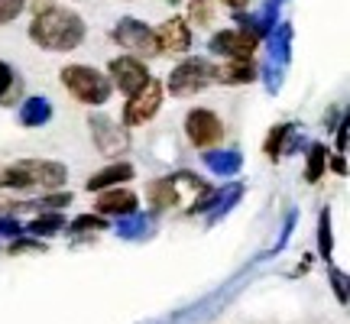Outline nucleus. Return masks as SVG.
Wrapping results in <instances>:
<instances>
[{"label":"nucleus","mask_w":350,"mask_h":324,"mask_svg":"<svg viewBox=\"0 0 350 324\" xmlns=\"http://www.w3.org/2000/svg\"><path fill=\"white\" fill-rule=\"evenodd\" d=\"M29 36L42 49L68 52V49H75V46H81V39H85V20L72 10L46 3V10H39L33 26H29Z\"/></svg>","instance_id":"nucleus-1"},{"label":"nucleus","mask_w":350,"mask_h":324,"mask_svg":"<svg viewBox=\"0 0 350 324\" xmlns=\"http://www.w3.org/2000/svg\"><path fill=\"white\" fill-rule=\"evenodd\" d=\"M65 182V165L49 159H23L0 169V185L10 188H59Z\"/></svg>","instance_id":"nucleus-2"},{"label":"nucleus","mask_w":350,"mask_h":324,"mask_svg":"<svg viewBox=\"0 0 350 324\" xmlns=\"http://www.w3.org/2000/svg\"><path fill=\"white\" fill-rule=\"evenodd\" d=\"M62 85L75 94L81 104L88 107H98V104H107L111 98V78L100 75L98 68H91V65H68L62 72Z\"/></svg>","instance_id":"nucleus-3"},{"label":"nucleus","mask_w":350,"mask_h":324,"mask_svg":"<svg viewBox=\"0 0 350 324\" xmlns=\"http://www.w3.org/2000/svg\"><path fill=\"white\" fill-rule=\"evenodd\" d=\"M214 78V68L204 59H188V62L175 65L172 75H169V91L175 98H188V94H198L201 87H208Z\"/></svg>","instance_id":"nucleus-4"},{"label":"nucleus","mask_w":350,"mask_h":324,"mask_svg":"<svg viewBox=\"0 0 350 324\" xmlns=\"http://www.w3.org/2000/svg\"><path fill=\"white\" fill-rule=\"evenodd\" d=\"M185 133L198 150H211V146H217L224 139V124H221L217 113L204 111V107H195L185 117Z\"/></svg>","instance_id":"nucleus-5"},{"label":"nucleus","mask_w":350,"mask_h":324,"mask_svg":"<svg viewBox=\"0 0 350 324\" xmlns=\"http://www.w3.org/2000/svg\"><path fill=\"white\" fill-rule=\"evenodd\" d=\"M159 104H163V85L152 81V78H146V85L139 87L137 94H130V104L124 107V124L126 126L146 124L152 113L159 111Z\"/></svg>","instance_id":"nucleus-6"},{"label":"nucleus","mask_w":350,"mask_h":324,"mask_svg":"<svg viewBox=\"0 0 350 324\" xmlns=\"http://www.w3.org/2000/svg\"><path fill=\"white\" fill-rule=\"evenodd\" d=\"M113 39L124 46V49L137 52V55H159L156 52V33L146 23H139L133 16H124L120 23L113 26Z\"/></svg>","instance_id":"nucleus-7"},{"label":"nucleus","mask_w":350,"mask_h":324,"mask_svg":"<svg viewBox=\"0 0 350 324\" xmlns=\"http://www.w3.org/2000/svg\"><path fill=\"white\" fill-rule=\"evenodd\" d=\"M256 46H260V36L250 29H224L211 39V52L227 59H253Z\"/></svg>","instance_id":"nucleus-8"},{"label":"nucleus","mask_w":350,"mask_h":324,"mask_svg":"<svg viewBox=\"0 0 350 324\" xmlns=\"http://www.w3.org/2000/svg\"><path fill=\"white\" fill-rule=\"evenodd\" d=\"M111 85H117L124 94H137L139 87L146 85V68H143V62L139 59H130V55H124V59H113L111 62Z\"/></svg>","instance_id":"nucleus-9"},{"label":"nucleus","mask_w":350,"mask_h":324,"mask_svg":"<svg viewBox=\"0 0 350 324\" xmlns=\"http://www.w3.org/2000/svg\"><path fill=\"white\" fill-rule=\"evenodd\" d=\"M91 130H94V143H98L100 152H107V156H117V152L126 150V130L113 124L111 117H104V113H94L91 117Z\"/></svg>","instance_id":"nucleus-10"},{"label":"nucleus","mask_w":350,"mask_h":324,"mask_svg":"<svg viewBox=\"0 0 350 324\" xmlns=\"http://www.w3.org/2000/svg\"><path fill=\"white\" fill-rule=\"evenodd\" d=\"M191 46V33L182 20H165L156 33V52L159 55H182Z\"/></svg>","instance_id":"nucleus-11"},{"label":"nucleus","mask_w":350,"mask_h":324,"mask_svg":"<svg viewBox=\"0 0 350 324\" xmlns=\"http://www.w3.org/2000/svg\"><path fill=\"white\" fill-rule=\"evenodd\" d=\"M305 143H301V137L295 133V126H273V133H269V139H266V156L269 159H279V156H288L292 150H301Z\"/></svg>","instance_id":"nucleus-12"},{"label":"nucleus","mask_w":350,"mask_h":324,"mask_svg":"<svg viewBox=\"0 0 350 324\" xmlns=\"http://www.w3.org/2000/svg\"><path fill=\"white\" fill-rule=\"evenodd\" d=\"M98 214H133L137 211V195L133 191H126V188H113V191H104L98 195Z\"/></svg>","instance_id":"nucleus-13"},{"label":"nucleus","mask_w":350,"mask_h":324,"mask_svg":"<svg viewBox=\"0 0 350 324\" xmlns=\"http://www.w3.org/2000/svg\"><path fill=\"white\" fill-rule=\"evenodd\" d=\"M126 178H133V165L130 162H113L107 169H100L88 178V191H104V188H113L117 182H126Z\"/></svg>","instance_id":"nucleus-14"},{"label":"nucleus","mask_w":350,"mask_h":324,"mask_svg":"<svg viewBox=\"0 0 350 324\" xmlns=\"http://www.w3.org/2000/svg\"><path fill=\"white\" fill-rule=\"evenodd\" d=\"M204 165H208V172L221 175V178H230V175H237L243 169V156L237 150H217V152H208L204 156Z\"/></svg>","instance_id":"nucleus-15"},{"label":"nucleus","mask_w":350,"mask_h":324,"mask_svg":"<svg viewBox=\"0 0 350 324\" xmlns=\"http://www.w3.org/2000/svg\"><path fill=\"white\" fill-rule=\"evenodd\" d=\"M214 78L227 81V85H247V81L256 78V65H253V59H227V65L217 68Z\"/></svg>","instance_id":"nucleus-16"},{"label":"nucleus","mask_w":350,"mask_h":324,"mask_svg":"<svg viewBox=\"0 0 350 324\" xmlns=\"http://www.w3.org/2000/svg\"><path fill=\"white\" fill-rule=\"evenodd\" d=\"M152 230H156V224H152L146 214H124L120 217V224H117V234L124 240H146V237H152Z\"/></svg>","instance_id":"nucleus-17"},{"label":"nucleus","mask_w":350,"mask_h":324,"mask_svg":"<svg viewBox=\"0 0 350 324\" xmlns=\"http://www.w3.org/2000/svg\"><path fill=\"white\" fill-rule=\"evenodd\" d=\"M240 195H243V185H240V182H234V185L224 188V191H214L211 204H208V224H214L217 217H224V214L240 201Z\"/></svg>","instance_id":"nucleus-18"},{"label":"nucleus","mask_w":350,"mask_h":324,"mask_svg":"<svg viewBox=\"0 0 350 324\" xmlns=\"http://www.w3.org/2000/svg\"><path fill=\"white\" fill-rule=\"evenodd\" d=\"M273 36H269V62L288 65V46H292V26L288 23H273Z\"/></svg>","instance_id":"nucleus-19"},{"label":"nucleus","mask_w":350,"mask_h":324,"mask_svg":"<svg viewBox=\"0 0 350 324\" xmlns=\"http://www.w3.org/2000/svg\"><path fill=\"white\" fill-rule=\"evenodd\" d=\"M150 204L152 208H159V211L178 204V188H175V178H156V182H150Z\"/></svg>","instance_id":"nucleus-20"},{"label":"nucleus","mask_w":350,"mask_h":324,"mask_svg":"<svg viewBox=\"0 0 350 324\" xmlns=\"http://www.w3.org/2000/svg\"><path fill=\"white\" fill-rule=\"evenodd\" d=\"M52 117V104L46 98H29L20 104V124L23 126H39Z\"/></svg>","instance_id":"nucleus-21"},{"label":"nucleus","mask_w":350,"mask_h":324,"mask_svg":"<svg viewBox=\"0 0 350 324\" xmlns=\"http://www.w3.org/2000/svg\"><path fill=\"white\" fill-rule=\"evenodd\" d=\"M20 91H23V81L16 78V72H13L10 65L0 62V104H10Z\"/></svg>","instance_id":"nucleus-22"},{"label":"nucleus","mask_w":350,"mask_h":324,"mask_svg":"<svg viewBox=\"0 0 350 324\" xmlns=\"http://www.w3.org/2000/svg\"><path fill=\"white\" fill-rule=\"evenodd\" d=\"M327 165V150L321 143H312V150H308V169H305V182H318L321 172H325Z\"/></svg>","instance_id":"nucleus-23"},{"label":"nucleus","mask_w":350,"mask_h":324,"mask_svg":"<svg viewBox=\"0 0 350 324\" xmlns=\"http://www.w3.org/2000/svg\"><path fill=\"white\" fill-rule=\"evenodd\" d=\"M62 227H65L62 214H42V217H36V221H29V234L46 237V234H55V230H62Z\"/></svg>","instance_id":"nucleus-24"},{"label":"nucleus","mask_w":350,"mask_h":324,"mask_svg":"<svg viewBox=\"0 0 350 324\" xmlns=\"http://www.w3.org/2000/svg\"><path fill=\"white\" fill-rule=\"evenodd\" d=\"M318 249H321V256L331 260V249H334V237H331V214L321 211L318 217Z\"/></svg>","instance_id":"nucleus-25"},{"label":"nucleus","mask_w":350,"mask_h":324,"mask_svg":"<svg viewBox=\"0 0 350 324\" xmlns=\"http://www.w3.org/2000/svg\"><path fill=\"white\" fill-rule=\"evenodd\" d=\"M282 75H286V65L266 62V68H262V78H266V91H269V94H275V91L282 87Z\"/></svg>","instance_id":"nucleus-26"},{"label":"nucleus","mask_w":350,"mask_h":324,"mask_svg":"<svg viewBox=\"0 0 350 324\" xmlns=\"http://www.w3.org/2000/svg\"><path fill=\"white\" fill-rule=\"evenodd\" d=\"M81 230H104V217L100 214H81L72 221V234H81Z\"/></svg>","instance_id":"nucleus-27"},{"label":"nucleus","mask_w":350,"mask_h":324,"mask_svg":"<svg viewBox=\"0 0 350 324\" xmlns=\"http://www.w3.org/2000/svg\"><path fill=\"white\" fill-rule=\"evenodd\" d=\"M26 0H0V23H10V20H16L20 16V10H23Z\"/></svg>","instance_id":"nucleus-28"},{"label":"nucleus","mask_w":350,"mask_h":324,"mask_svg":"<svg viewBox=\"0 0 350 324\" xmlns=\"http://www.w3.org/2000/svg\"><path fill=\"white\" fill-rule=\"evenodd\" d=\"M331 282H334V292H338V301L344 305L347 301V275L340 269H331Z\"/></svg>","instance_id":"nucleus-29"},{"label":"nucleus","mask_w":350,"mask_h":324,"mask_svg":"<svg viewBox=\"0 0 350 324\" xmlns=\"http://www.w3.org/2000/svg\"><path fill=\"white\" fill-rule=\"evenodd\" d=\"M191 20H198V23H208V20H211L208 0H195V3H191Z\"/></svg>","instance_id":"nucleus-30"},{"label":"nucleus","mask_w":350,"mask_h":324,"mask_svg":"<svg viewBox=\"0 0 350 324\" xmlns=\"http://www.w3.org/2000/svg\"><path fill=\"white\" fill-rule=\"evenodd\" d=\"M0 234H7V237H20V234H23V227H20V221H13V217H3V214H0Z\"/></svg>","instance_id":"nucleus-31"},{"label":"nucleus","mask_w":350,"mask_h":324,"mask_svg":"<svg viewBox=\"0 0 350 324\" xmlns=\"http://www.w3.org/2000/svg\"><path fill=\"white\" fill-rule=\"evenodd\" d=\"M292 227H295V211H288V217H286V230H282V237L275 240V249H282L288 243V234H292Z\"/></svg>","instance_id":"nucleus-32"},{"label":"nucleus","mask_w":350,"mask_h":324,"mask_svg":"<svg viewBox=\"0 0 350 324\" xmlns=\"http://www.w3.org/2000/svg\"><path fill=\"white\" fill-rule=\"evenodd\" d=\"M23 249H42V243H33V240H16L10 247V253H23Z\"/></svg>","instance_id":"nucleus-33"},{"label":"nucleus","mask_w":350,"mask_h":324,"mask_svg":"<svg viewBox=\"0 0 350 324\" xmlns=\"http://www.w3.org/2000/svg\"><path fill=\"white\" fill-rule=\"evenodd\" d=\"M344 146H347V124H340V130H338V150L344 152Z\"/></svg>","instance_id":"nucleus-34"},{"label":"nucleus","mask_w":350,"mask_h":324,"mask_svg":"<svg viewBox=\"0 0 350 324\" xmlns=\"http://www.w3.org/2000/svg\"><path fill=\"white\" fill-rule=\"evenodd\" d=\"M331 162V169H334V172H344V169H347V165H344V159H340V156H334V159H327Z\"/></svg>","instance_id":"nucleus-35"},{"label":"nucleus","mask_w":350,"mask_h":324,"mask_svg":"<svg viewBox=\"0 0 350 324\" xmlns=\"http://www.w3.org/2000/svg\"><path fill=\"white\" fill-rule=\"evenodd\" d=\"M224 3H227V7H234V10H243L250 0H224Z\"/></svg>","instance_id":"nucleus-36"},{"label":"nucleus","mask_w":350,"mask_h":324,"mask_svg":"<svg viewBox=\"0 0 350 324\" xmlns=\"http://www.w3.org/2000/svg\"><path fill=\"white\" fill-rule=\"evenodd\" d=\"M169 3H178V0H169Z\"/></svg>","instance_id":"nucleus-37"}]
</instances>
